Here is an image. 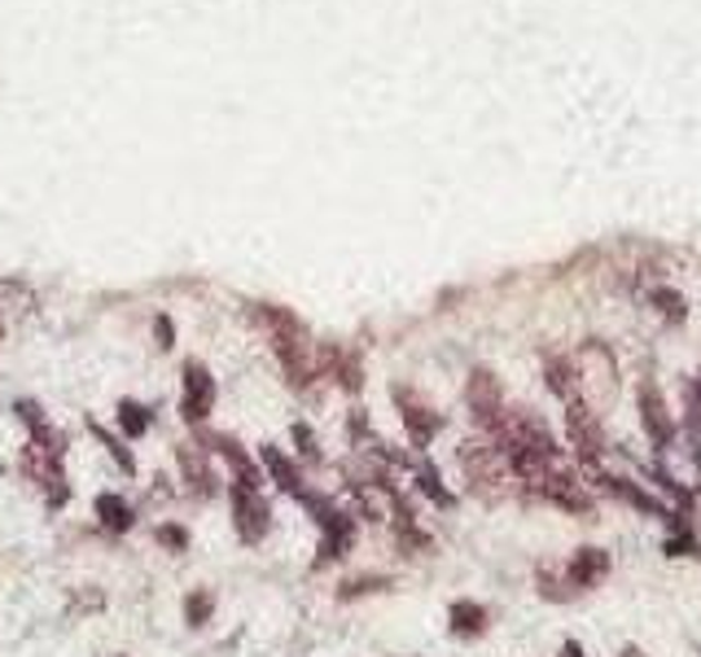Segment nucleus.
<instances>
[{"instance_id":"20","label":"nucleus","mask_w":701,"mask_h":657,"mask_svg":"<svg viewBox=\"0 0 701 657\" xmlns=\"http://www.w3.org/2000/svg\"><path fill=\"white\" fill-rule=\"evenodd\" d=\"M386 583H390V578H382V574H364V578H347L338 596H343V600H355V596H368V592H382Z\"/></svg>"},{"instance_id":"16","label":"nucleus","mask_w":701,"mask_h":657,"mask_svg":"<svg viewBox=\"0 0 701 657\" xmlns=\"http://www.w3.org/2000/svg\"><path fill=\"white\" fill-rule=\"evenodd\" d=\"M447 618H451V636H460V640H478L487 632V609L478 600H456Z\"/></svg>"},{"instance_id":"21","label":"nucleus","mask_w":701,"mask_h":657,"mask_svg":"<svg viewBox=\"0 0 701 657\" xmlns=\"http://www.w3.org/2000/svg\"><path fill=\"white\" fill-rule=\"evenodd\" d=\"M154 347L159 351H172L175 347V325L167 316H154Z\"/></svg>"},{"instance_id":"14","label":"nucleus","mask_w":701,"mask_h":657,"mask_svg":"<svg viewBox=\"0 0 701 657\" xmlns=\"http://www.w3.org/2000/svg\"><path fill=\"white\" fill-rule=\"evenodd\" d=\"M88 434H92V439L101 443V452H105V456L114 461V470L123 473V478H136V470H141V465H136V456H132V443H128V439H123L119 430L110 434V430H105L101 421H88Z\"/></svg>"},{"instance_id":"8","label":"nucleus","mask_w":701,"mask_h":657,"mask_svg":"<svg viewBox=\"0 0 701 657\" xmlns=\"http://www.w3.org/2000/svg\"><path fill=\"white\" fill-rule=\"evenodd\" d=\"M636 399H640V425H644V434H649V443H653L658 452H667V448L675 443V434H680V425H675V417H671V408H667V399H662V390H658L653 381H644Z\"/></svg>"},{"instance_id":"6","label":"nucleus","mask_w":701,"mask_h":657,"mask_svg":"<svg viewBox=\"0 0 701 657\" xmlns=\"http://www.w3.org/2000/svg\"><path fill=\"white\" fill-rule=\"evenodd\" d=\"M395 394V408H399V421H404V430H408V443L421 452V448H430L438 434H443V412H435L417 390H408V386H395L390 390Z\"/></svg>"},{"instance_id":"7","label":"nucleus","mask_w":701,"mask_h":657,"mask_svg":"<svg viewBox=\"0 0 701 657\" xmlns=\"http://www.w3.org/2000/svg\"><path fill=\"white\" fill-rule=\"evenodd\" d=\"M566 425H570V443H575V456L583 461V470H601V456H606V430H601L597 412H592L588 403H570Z\"/></svg>"},{"instance_id":"13","label":"nucleus","mask_w":701,"mask_h":657,"mask_svg":"<svg viewBox=\"0 0 701 657\" xmlns=\"http://www.w3.org/2000/svg\"><path fill=\"white\" fill-rule=\"evenodd\" d=\"M114 430H119L128 443H141V439L154 430V408L141 403V399H119V403H114Z\"/></svg>"},{"instance_id":"22","label":"nucleus","mask_w":701,"mask_h":657,"mask_svg":"<svg viewBox=\"0 0 701 657\" xmlns=\"http://www.w3.org/2000/svg\"><path fill=\"white\" fill-rule=\"evenodd\" d=\"M0 470H4V461H0Z\"/></svg>"},{"instance_id":"11","label":"nucleus","mask_w":701,"mask_h":657,"mask_svg":"<svg viewBox=\"0 0 701 657\" xmlns=\"http://www.w3.org/2000/svg\"><path fill=\"white\" fill-rule=\"evenodd\" d=\"M260 465H263V473H267V482L276 486V491H285V495H303L312 482H307V470L289 456V452H281V448H272V443H263L260 448Z\"/></svg>"},{"instance_id":"4","label":"nucleus","mask_w":701,"mask_h":657,"mask_svg":"<svg viewBox=\"0 0 701 657\" xmlns=\"http://www.w3.org/2000/svg\"><path fill=\"white\" fill-rule=\"evenodd\" d=\"M224 500H228V517H233L237 540L246 548H260L263 540L272 535V504H267L263 486H237V482H228Z\"/></svg>"},{"instance_id":"2","label":"nucleus","mask_w":701,"mask_h":657,"mask_svg":"<svg viewBox=\"0 0 701 657\" xmlns=\"http://www.w3.org/2000/svg\"><path fill=\"white\" fill-rule=\"evenodd\" d=\"M460 470L469 478V486L482 491L487 500H500V495H509V491L518 486V478L509 470L500 443L487 439V434H482V439H469V443L460 448Z\"/></svg>"},{"instance_id":"17","label":"nucleus","mask_w":701,"mask_h":657,"mask_svg":"<svg viewBox=\"0 0 701 657\" xmlns=\"http://www.w3.org/2000/svg\"><path fill=\"white\" fill-rule=\"evenodd\" d=\"M150 535H154L159 553H167V557H184V553H189V544H193V540H189V526H184V522H175V517L159 522Z\"/></svg>"},{"instance_id":"10","label":"nucleus","mask_w":701,"mask_h":657,"mask_svg":"<svg viewBox=\"0 0 701 657\" xmlns=\"http://www.w3.org/2000/svg\"><path fill=\"white\" fill-rule=\"evenodd\" d=\"M592 482L613 495V500H622V504H631V509H640V513H649V517H662V522H671L675 517V509H667L653 491H644L640 482H631V478H618V473H606V470H592Z\"/></svg>"},{"instance_id":"1","label":"nucleus","mask_w":701,"mask_h":657,"mask_svg":"<svg viewBox=\"0 0 701 657\" xmlns=\"http://www.w3.org/2000/svg\"><path fill=\"white\" fill-rule=\"evenodd\" d=\"M175 482H180V495L202 500V504L215 500V495L228 486V478L220 470L215 452H211L197 434H189V439L175 443Z\"/></svg>"},{"instance_id":"15","label":"nucleus","mask_w":701,"mask_h":657,"mask_svg":"<svg viewBox=\"0 0 701 657\" xmlns=\"http://www.w3.org/2000/svg\"><path fill=\"white\" fill-rule=\"evenodd\" d=\"M215 609H220V600H215V592H211V587H189V592H184V600H180L184 627H193V632H202V627L215 618Z\"/></svg>"},{"instance_id":"3","label":"nucleus","mask_w":701,"mask_h":657,"mask_svg":"<svg viewBox=\"0 0 701 657\" xmlns=\"http://www.w3.org/2000/svg\"><path fill=\"white\" fill-rule=\"evenodd\" d=\"M215 403H220V381L215 373L202 365V360H184L180 365V421L189 430H206L211 417H215Z\"/></svg>"},{"instance_id":"5","label":"nucleus","mask_w":701,"mask_h":657,"mask_svg":"<svg viewBox=\"0 0 701 657\" xmlns=\"http://www.w3.org/2000/svg\"><path fill=\"white\" fill-rule=\"evenodd\" d=\"M465 399H469V417H474V425H478L482 434H496V430H500V421H505V412H509L505 390H500L496 373L474 369V373H469V390H465Z\"/></svg>"},{"instance_id":"12","label":"nucleus","mask_w":701,"mask_h":657,"mask_svg":"<svg viewBox=\"0 0 701 657\" xmlns=\"http://www.w3.org/2000/svg\"><path fill=\"white\" fill-rule=\"evenodd\" d=\"M566 583H570V592L579 596V592H592V587H601L606 578H610V553L606 548H579L570 562H566Z\"/></svg>"},{"instance_id":"18","label":"nucleus","mask_w":701,"mask_h":657,"mask_svg":"<svg viewBox=\"0 0 701 657\" xmlns=\"http://www.w3.org/2000/svg\"><path fill=\"white\" fill-rule=\"evenodd\" d=\"M289 439H294V452H289V456H294L303 470H312V465H321V461H325V452H321V443H316V430H312V425H303V421H298V425L289 430Z\"/></svg>"},{"instance_id":"19","label":"nucleus","mask_w":701,"mask_h":657,"mask_svg":"<svg viewBox=\"0 0 701 657\" xmlns=\"http://www.w3.org/2000/svg\"><path fill=\"white\" fill-rule=\"evenodd\" d=\"M417 491H426L435 504H443V509H451L456 504V495L447 491V486H438V473L430 470V465H417Z\"/></svg>"},{"instance_id":"9","label":"nucleus","mask_w":701,"mask_h":657,"mask_svg":"<svg viewBox=\"0 0 701 657\" xmlns=\"http://www.w3.org/2000/svg\"><path fill=\"white\" fill-rule=\"evenodd\" d=\"M136 522H141V509H136L123 491H101V495L92 500V526H96L101 535L123 540V535L136 531Z\"/></svg>"}]
</instances>
